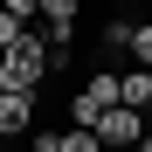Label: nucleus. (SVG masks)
I'll use <instances>...</instances> for the list:
<instances>
[{
	"mask_svg": "<svg viewBox=\"0 0 152 152\" xmlns=\"http://www.w3.org/2000/svg\"><path fill=\"white\" fill-rule=\"evenodd\" d=\"M35 138V152H62V132H48V124H42V132H28Z\"/></svg>",
	"mask_w": 152,
	"mask_h": 152,
	"instance_id": "obj_11",
	"label": "nucleus"
},
{
	"mask_svg": "<svg viewBox=\"0 0 152 152\" xmlns=\"http://www.w3.org/2000/svg\"><path fill=\"white\" fill-rule=\"evenodd\" d=\"M35 132V97L28 90H0V138H28Z\"/></svg>",
	"mask_w": 152,
	"mask_h": 152,
	"instance_id": "obj_3",
	"label": "nucleus"
},
{
	"mask_svg": "<svg viewBox=\"0 0 152 152\" xmlns=\"http://www.w3.org/2000/svg\"><path fill=\"white\" fill-rule=\"evenodd\" d=\"M21 35H28V21H14V14H7V7H0V48H14V42H21Z\"/></svg>",
	"mask_w": 152,
	"mask_h": 152,
	"instance_id": "obj_6",
	"label": "nucleus"
},
{
	"mask_svg": "<svg viewBox=\"0 0 152 152\" xmlns=\"http://www.w3.org/2000/svg\"><path fill=\"white\" fill-rule=\"evenodd\" d=\"M118 104H132V111H152V69H145V62L118 76Z\"/></svg>",
	"mask_w": 152,
	"mask_h": 152,
	"instance_id": "obj_4",
	"label": "nucleus"
},
{
	"mask_svg": "<svg viewBox=\"0 0 152 152\" xmlns=\"http://www.w3.org/2000/svg\"><path fill=\"white\" fill-rule=\"evenodd\" d=\"M132 152H152V132H145V138H138V145H132Z\"/></svg>",
	"mask_w": 152,
	"mask_h": 152,
	"instance_id": "obj_12",
	"label": "nucleus"
},
{
	"mask_svg": "<svg viewBox=\"0 0 152 152\" xmlns=\"http://www.w3.org/2000/svg\"><path fill=\"white\" fill-rule=\"evenodd\" d=\"M42 21H76V0H42Z\"/></svg>",
	"mask_w": 152,
	"mask_h": 152,
	"instance_id": "obj_9",
	"label": "nucleus"
},
{
	"mask_svg": "<svg viewBox=\"0 0 152 152\" xmlns=\"http://www.w3.org/2000/svg\"><path fill=\"white\" fill-rule=\"evenodd\" d=\"M42 76H48V42H42V28H28L14 48H0V90H42Z\"/></svg>",
	"mask_w": 152,
	"mask_h": 152,
	"instance_id": "obj_1",
	"label": "nucleus"
},
{
	"mask_svg": "<svg viewBox=\"0 0 152 152\" xmlns=\"http://www.w3.org/2000/svg\"><path fill=\"white\" fill-rule=\"evenodd\" d=\"M97 138H104V145H118V152H132V145L145 138V111H132V104H111L104 118H97Z\"/></svg>",
	"mask_w": 152,
	"mask_h": 152,
	"instance_id": "obj_2",
	"label": "nucleus"
},
{
	"mask_svg": "<svg viewBox=\"0 0 152 152\" xmlns=\"http://www.w3.org/2000/svg\"><path fill=\"white\" fill-rule=\"evenodd\" d=\"M132 35H138L132 21H104V42H111V48H132Z\"/></svg>",
	"mask_w": 152,
	"mask_h": 152,
	"instance_id": "obj_8",
	"label": "nucleus"
},
{
	"mask_svg": "<svg viewBox=\"0 0 152 152\" xmlns=\"http://www.w3.org/2000/svg\"><path fill=\"white\" fill-rule=\"evenodd\" d=\"M62 152H104V138H97V132H83V124H76V132H62Z\"/></svg>",
	"mask_w": 152,
	"mask_h": 152,
	"instance_id": "obj_5",
	"label": "nucleus"
},
{
	"mask_svg": "<svg viewBox=\"0 0 152 152\" xmlns=\"http://www.w3.org/2000/svg\"><path fill=\"white\" fill-rule=\"evenodd\" d=\"M132 56H138V62H145V69H152V21H145V28H138V35H132Z\"/></svg>",
	"mask_w": 152,
	"mask_h": 152,
	"instance_id": "obj_10",
	"label": "nucleus"
},
{
	"mask_svg": "<svg viewBox=\"0 0 152 152\" xmlns=\"http://www.w3.org/2000/svg\"><path fill=\"white\" fill-rule=\"evenodd\" d=\"M0 7H7L14 21H28V28H35V21H42V0H0Z\"/></svg>",
	"mask_w": 152,
	"mask_h": 152,
	"instance_id": "obj_7",
	"label": "nucleus"
}]
</instances>
